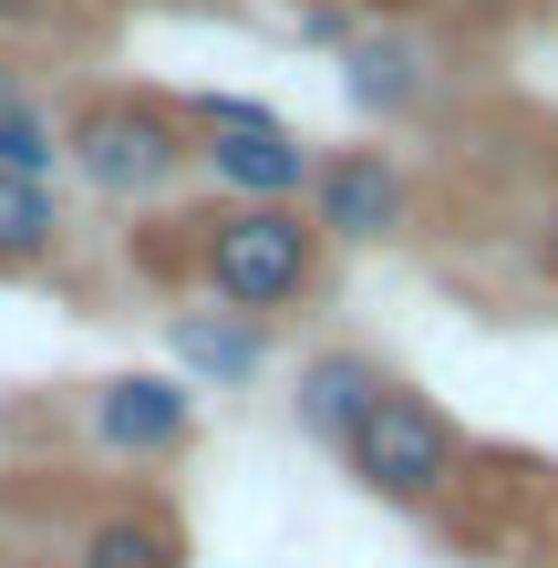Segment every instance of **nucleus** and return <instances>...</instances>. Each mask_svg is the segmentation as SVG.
Instances as JSON below:
<instances>
[{"label": "nucleus", "mask_w": 558, "mask_h": 568, "mask_svg": "<svg viewBox=\"0 0 558 568\" xmlns=\"http://www.w3.org/2000/svg\"><path fill=\"white\" fill-rule=\"evenodd\" d=\"M424 83H435V52H424V31L404 21H363L342 42V93H352V114H383V124H404L424 104Z\"/></svg>", "instance_id": "obj_8"}, {"label": "nucleus", "mask_w": 558, "mask_h": 568, "mask_svg": "<svg viewBox=\"0 0 558 568\" xmlns=\"http://www.w3.org/2000/svg\"><path fill=\"white\" fill-rule=\"evenodd\" d=\"M31 21H52V0H0V31H31Z\"/></svg>", "instance_id": "obj_15"}, {"label": "nucleus", "mask_w": 558, "mask_h": 568, "mask_svg": "<svg viewBox=\"0 0 558 568\" xmlns=\"http://www.w3.org/2000/svg\"><path fill=\"white\" fill-rule=\"evenodd\" d=\"M342 465H352V486H363L373 507H404V517H424V507H445V496L466 486V434H455V414L435 404V393L383 383V404H373L363 424H352Z\"/></svg>", "instance_id": "obj_4"}, {"label": "nucleus", "mask_w": 558, "mask_h": 568, "mask_svg": "<svg viewBox=\"0 0 558 568\" xmlns=\"http://www.w3.org/2000/svg\"><path fill=\"white\" fill-rule=\"evenodd\" d=\"M186 135H196V176L217 186V207H301L321 176V145L290 114H270L258 93H186Z\"/></svg>", "instance_id": "obj_3"}, {"label": "nucleus", "mask_w": 558, "mask_h": 568, "mask_svg": "<svg viewBox=\"0 0 558 568\" xmlns=\"http://www.w3.org/2000/svg\"><path fill=\"white\" fill-rule=\"evenodd\" d=\"M42 258H62V186L0 176V270H42Z\"/></svg>", "instance_id": "obj_11"}, {"label": "nucleus", "mask_w": 558, "mask_h": 568, "mask_svg": "<svg viewBox=\"0 0 558 568\" xmlns=\"http://www.w3.org/2000/svg\"><path fill=\"white\" fill-rule=\"evenodd\" d=\"M538 280L558 290V196H548V207H538Z\"/></svg>", "instance_id": "obj_13"}, {"label": "nucleus", "mask_w": 558, "mask_h": 568, "mask_svg": "<svg viewBox=\"0 0 558 568\" xmlns=\"http://www.w3.org/2000/svg\"><path fill=\"white\" fill-rule=\"evenodd\" d=\"M11 93H31V73H21V62H0V104H11Z\"/></svg>", "instance_id": "obj_16"}, {"label": "nucleus", "mask_w": 558, "mask_h": 568, "mask_svg": "<svg viewBox=\"0 0 558 568\" xmlns=\"http://www.w3.org/2000/svg\"><path fill=\"white\" fill-rule=\"evenodd\" d=\"M383 383H393V373H383L373 352H311V362H301V393H290V414H301L311 445H332V455H342V445H352V424L383 404Z\"/></svg>", "instance_id": "obj_9"}, {"label": "nucleus", "mask_w": 558, "mask_h": 568, "mask_svg": "<svg viewBox=\"0 0 558 568\" xmlns=\"http://www.w3.org/2000/svg\"><path fill=\"white\" fill-rule=\"evenodd\" d=\"M73 568H186V527L155 496H124L73 538Z\"/></svg>", "instance_id": "obj_10"}, {"label": "nucleus", "mask_w": 558, "mask_h": 568, "mask_svg": "<svg viewBox=\"0 0 558 568\" xmlns=\"http://www.w3.org/2000/svg\"><path fill=\"white\" fill-rule=\"evenodd\" d=\"M186 270L196 290L217 300V311H301V300L321 290V270H332V248H321L311 207H207L186 239Z\"/></svg>", "instance_id": "obj_1"}, {"label": "nucleus", "mask_w": 558, "mask_h": 568, "mask_svg": "<svg viewBox=\"0 0 558 568\" xmlns=\"http://www.w3.org/2000/svg\"><path fill=\"white\" fill-rule=\"evenodd\" d=\"M0 176H42V186H62V114L42 104V83L0 104Z\"/></svg>", "instance_id": "obj_12"}, {"label": "nucleus", "mask_w": 558, "mask_h": 568, "mask_svg": "<svg viewBox=\"0 0 558 568\" xmlns=\"http://www.w3.org/2000/svg\"><path fill=\"white\" fill-rule=\"evenodd\" d=\"M166 352H176V373L196 393H248L258 373H270V321L196 300V311H166Z\"/></svg>", "instance_id": "obj_7"}, {"label": "nucleus", "mask_w": 558, "mask_h": 568, "mask_svg": "<svg viewBox=\"0 0 558 568\" xmlns=\"http://www.w3.org/2000/svg\"><path fill=\"white\" fill-rule=\"evenodd\" d=\"M435 11H466V21H507V11H528V0H435Z\"/></svg>", "instance_id": "obj_14"}, {"label": "nucleus", "mask_w": 558, "mask_h": 568, "mask_svg": "<svg viewBox=\"0 0 558 568\" xmlns=\"http://www.w3.org/2000/svg\"><path fill=\"white\" fill-rule=\"evenodd\" d=\"M83 424L114 465H176L196 445V383L186 373H114V383H93Z\"/></svg>", "instance_id": "obj_6"}, {"label": "nucleus", "mask_w": 558, "mask_h": 568, "mask_svg": "<svg viewBox=\"0 0 558 568\" xmlns=\"http://www.w3.org/2000/svg\"><path fill=\"white\" fill-rule=\"evenodd\" d=\"M301 207L321 227V248H383V239H404L414 186H404V165H393L383 145H342V155H321Z\"/></svg>", "instance_id": "obj_5"}, {"label": "nucleus", "mask_w": 558, "mask_h": 568, "mask_svg": "<svg viewBox=\"0 0 558 568\" xmlns=\"http://www.w3.org/2000/svg\"><path fill=\"white\" fill-rule=\"evenodd\" d=\"M62 176H83L104 207H155L196 176V135L176 93H93L62 114Z\"/></svg>", "instance_id": "obj_2"}]
</instances>
